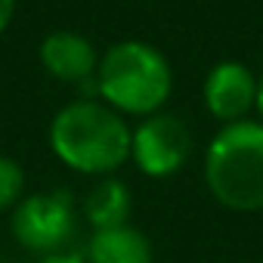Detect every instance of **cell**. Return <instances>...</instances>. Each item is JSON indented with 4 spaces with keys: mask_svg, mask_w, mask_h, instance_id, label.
<instances>
[{
    "mask_svg": "<svg viewBox=\"0 0 263 263\" xmlns=\"http://www.w3.org/2000/svg\"><path fill=\"white\" fill-rule=\"evenodd\" d=\"M130 127L124 115L96 96L65 102L47 130L50 152L59 164L84 177H115L130 161Z\"/></svg>",
    "mask_w": 263,
    "mask_h": 263,
    "instance_id": "1",
    "label": "cell"
},
{
    "mask_svg": "<svg viewBox=\"0 0 263 263\" xmlns=\"http://www.w3.org/2000/svg\"><path fill=\"white\" fill-rule=\"evenodd\" d=\"M174 93L167 56L146 41H118L99 56L96 99L124 118H149L164 111Z\"/></svg>",
    "mask_w": 263,
    "mask_h": 263,
    "instance_id": "2",
    "label": "cell"
},
{
    "mask_svg": "<svg viewBox=\"0 0 263 263\" xmlns=\"http://www.w3.org/2000/svg\"><path fill=\"white\" fill-rule=\"evenodd\" d=\"M201 177L211 198L235 214L263 211V124L248 118L226 124L211 137Z\"/></svg>",
    "mask_w": 263,
    "mask_h": 263,
    "instance_id": "3",
    "label": "cell"
},
{
    "mask_svg": "<svg viewBox=\"0 0 263 263\" xmlns=\"http://www.w3.org/2000/svg\"><path fill=\"white\" fill-rule=\"evenodd\" d=\"M78 223H81L78 201L65 189L31 192L10 211V232L16 245L34 254L37 260L68 251Z\"/></svg>",
    "mask_w": 263,
    "mask_h": 263,
    "instance_id": "4",
    "label": "cell"
},
{
    "mask_svg": "<svg viewBox=\"0 0 263 263\" xmlns=\"http://www.w3.org/2000/svg\"><path fill=\"white\" fill-rule=\"evenodd\" d=\"M192 155V130L180 115L155 111L130 130V161L149 180L177 177Z\"/></svg>",
    "mask_w": 263,
    "mask_h": 263,
    "instance_id": "5",
    "label": "cell"
},
{
    "mask_svg": "<svg viewBox=\"0 0 263 263\" xmlns=\"http://www.w3.org/2000/svg\"><path fill=\"white\" fill-rule=\"evenodd\" d=\"M201 102L204 111L220 121V127L248 121V115L257 108V74L238 59H223L204 74Z\"/></svg>",
    "mask_w": 263,
    "mask_h": 263,
    "instance_id": "6",
    "label": "cell"
},
{
    "mask_svg": "<svg viewBox=\"0 0 263 263\" xmlns=\"http://www.w3.org/2000/svg\"><path fill=\"white\" fill-rule=\"evenodd\" d=\"M99 56L93 41L81 31L71 28H56L50 31L41 47H37V59L44 65V71L68 87H81L84 93H96V68H99Z\"/></svg>",
    "mask_w": 263,
    "mask_h": 263,
    "instance_id": "7",
    "label": "cell"
},
{
    "mask_svg": "<svg viewBox=\"0 0 263 263\" xmlns=\"http://www.w3.org/2000/svg\"><path fill=\"white\" fill-rule=\"evenodd\" d=\"M78 211H81V220L90 226V232L127 226L130 214H134V192L118 177H102L84 192V198L78 201Z\"/></svg>",
    "mask_w": 263,
    "mask_h": 263,
    "instance_id": "8",
    "label": "cell"
},
{
    "mask_svg": "<svg viewBox=\"0 0 263 263\" xmlns=\"http://www.w3.org/2000/svg\"><path fill=\"white\" fill-rule=\"evenodd\" d=\"M81 254L87 263H155V248L149 235L134 223L90 232Z\"/></svg>",
    "mask_w": 263,
    "mask_h": 263,
    "instance_id": "9",
    "label": "cell"
},
{
    "mask_svg": "<svg viewBox=\"0 0 263 263\" xmlns=\"http://www.w3.org/2000/svg\"><path fill=\"white\" fill-rule=\"evenodd\" d=\"M25 198V171L16 158L0 155V214L13 211Z\"/></svg>",
    "mask_w": 263,
    "mask_h": 263,
    "instance_id": "10",
    "label": "cell"
},
{
    "mask_svg": "<svg viewBox=\"0 0 263 263\" xmlns=\"http://www.w3.org/2000/svg\"><path fill=\"white\" fill-rule=\"evenodd\" d=\"M37 263H87L81 251H59V254H50V257H41Z\"/></svg>",
    "mask_w": 263,
    "mask_h": 263,
    "instance_id": "11",
    "label": "cell"
},
{
    "mask_svg": "<svg viewBox=\"0 0 263 263\" xmlns=\"http://www.w3.org/2000/svg\"><path fill=\"white\" fill-rule=\"evenodd\" d=\"M13 16H16V0H0V34L10 28Z\"/></svg>",
    "mask_w": 263,
    "mask_h": 263,
    "instance_id": "12",
    "label": "cell"
},
{
    "mask_svg": "<svg viewBox=\"0 0 263 263\" xmlns=\"http://www.w3.org/2000/svg\"><path fill=\"white\" fill-rule=\"evenodd\" d=\"M257 121L263 124V74H257Z\"/></svg>",
    "mask_w": 263,
    "mask_h": 263,
    "instance_id": "13",
    "label": "cell"
}]
</instances>
